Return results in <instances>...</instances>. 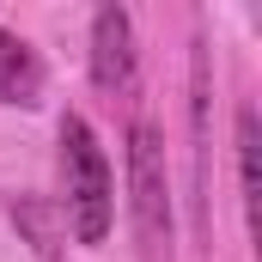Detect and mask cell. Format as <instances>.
Here are the masks:
<instances>
[{"label": "cell", "instance_id": "6da1fadb", "mask_svg": "<svg viewBox=\"0 0 262 262\" xmlns=\"http://www.w3.org/2000/svg\"><path fill=\"white\" fill-rule=\"evenodd\" d=\"M61 213H67L79 244L110 238L116 177H110V159H104V146H98L85 116H61Z\"/></svg>", "mask_w": 262, "mask_h": 262}, {"label": "cell", "instance_id": "5b68a950", "mask_svg": "<svg viewBox=\"0 0 262 262\" xmlns=\"http://www.w3.org/2000/svg\"><path fill=\"white\" fill-rule=\"evenodd\" d=\"M238 189H244V226L256 232V110H238Z\"/></svg>", "mask_w": 262, "mask_h": 262}, {"label": "cell", "instance_id": "7a4b0ae2", "mask_svg": "<svg viewBox=\"0 0 262 262\" xmlns=\"http://www.w3.org/2000/svg\"><path fill=\"white\" fill-rule=\"evenodd\" d=\"M128 213L140 262H171V165H165V134L146 116L128 122Z\"/></svg>", "mask_w": 262, "mask_h": 262}, {"label": "cell", "instance_id": "8992f818", "mask_svg": "<svg viewBox=\"0 0 262 262\" xmlns=\"http://www.w3.org/2000/svg\"><path fill=\"white\" fill-rule=\"evenodd\" d=\"M12 220H18V226H31V238H37V256H61V244H55V232H49V220H43V207H37V201H18V207H12Z\"/></svg>", "mask_w": 262, "mask_h": 262}, {"label": "cell", "instance_id": "3957f363", "mask_svg": "<svg viewBox=\"0 0 262 262\" xmlns=\"http://www.w3.org/2000/svg\"><path fill=\"white\" fill-rule=\"evenodd\" d=\"M92 85L122 98L134 85V18L128 6H98L92 12Z\"/></svg>", "mask_w": 262, "mask_h": 262}, {"label": "cell", "instance_id": "277c9868", "mask_svg": "<svg viewBox=\"0 0 262 262\" xmlns=\"http://www.w3.org/2000/svg\"><path fill=\"white\" fill-rule=\"evenodd\" d=\"M43 98V61L25 37L0 25V104H37Z\"/></svg>", "mask_w": 262, "mask_h": 262}]
</instances>
